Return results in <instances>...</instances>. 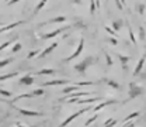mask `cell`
<instances>
[{"label":"cell","instance_id":"cell-1","mask_svg":"<svg viewBox=\"0 0 146 127\" xmlns=\"http://www.w3.org/2000/svg\"><path fill=\"white\" fill-rule=\"evenodd\" d=\"M97 62H98V58H97V56L87 55V56H84V59H82L80 62H77V64L74 65V71L79 73H84L91 65H94V64H97Z\"/></svg>","mask_w":146,"mask_h":127},{"label":"cell","instance_id":"cell-2","mask_svg":"<svg viewBox=\"0 0 146 127\" xmlns=\"http://www.w3.org/2000/svg\"><path fill=\"white\" fill-rule=\"evenodd\" d=\"M128 89H129V91H128V100H133V99H136L138 96H141V95L145 93L143 86H141V85L136 83L135 81H131V82H129V88H128Z\"/></svg>","mask_w":146,"mask_h":127},{"label":"cell","instance_id":"cell-3","mask_svg":"<svg viewBox=\"0 0 146 127\" xmlns=\"http://www.w3.org/2000/svg\"><path fill=\"white\" fill-rule=\"evenodd\" d=\"M90 109H91L90 106H86L84 109H80V110H79V112H76V113H73V114H70V116H69L68 119H65V120H63V122H62V123H60V124H59V126H58V127H66V126H68V124H69V123H70V122H73L74 119H77L79 116H82L83 113H86V112H89V110H90Z\"/></svg>","mask_w":146,"mask_h":127},{"label":"cell","instance_id":"cell-4","mask_svg":"<svg viewBox=\"0 0 146 127\" xmlns=\"http://www.w3.org/2000/svg\"><path fill=\"white\" fill-rule=\"evenodd\" d=\"M83 47H84V37H82L80 40H79V44H77V48L74 50V52H73L72 55H69L68 58H65L63 59V62H70V61H73L76 56H79V55L82 54V51H83Z\"/></svg>","mask_w":146,"mask_h":127},{"label":"cell","instance_id":"cell-5","mask_svg":"<svg viewBox=\"0 0 146 127\" xmlns=\"http://www.w3.org/2000/svg\"><path fill=\"white\" fill-rule=\"evenodd\" d=\"M70 27H72V26H65V27L56 28V30L51 31V33H46V34H39V38H42V40H49V38H54V37H56L58 34H60V33H65V31H68Z\"/></svg>","mask_w":146,"mask_h":127},{"label":"cell","instance_id":"cell-6","mask_svg":"<svg viewBox=\"0 0 146 127\" xmlns=\"http://www.w3.org/2000/svg\"><path fill=\"white\" fill-rule=\"evenodd\" d=\"M17 112L24 114V116H30V117H42L44 113L42 112H35V110H28V109H23V108H17Z\"/></svg>","mask_w":146,"mask_h":127},{"label":"cell","instance_id":"cell-7","mask_svg":"<svg viewBox=\"0 0 146 127\" xmlns=\"http://www.w3.org/2000/svg\"><path fill=\"white\" fill-rule=\"evenodd\" d=\"M117 56H118V59H119V62H121V68H122V71H124V73L128 72V64L131 62V56H127V55H122V54H117Z\"/></svg>","mask_w":146,"mask_h":127},{"label":"cell","instance_id":"cell-8","mask_svg":"<svg viewBox=\"0 0 146 127\" xmlns=\"http://www.w3.org/2000/svg\"><path fill=\"white\" fill-rule=\"evenodd\" d=\"M145 61H146V51L143 52V55L141 56V59L138 61V64H136V67H135V69H133V76H138V75L141 73V71L143 69Z\"/></svg>","mask_w":146,"mask_h":127},{"label":"cell","instance_id":"cell-9","mask_svg":"<svg viewBox=\"0 0 146 127\" xmlns=\"http://www.w3.org/2000/svg\"><path fill=\"white\" fill-rule=\"evenodd\" d=\"M68 83H70V81L68 79H54V81H46L42 85L44 86H58V85H68Z\"/></svg>","mask_w":146,"mask_h":127},{"label":"cell","instance_id":"cell-10","mask_svg":"<svg viewBox=\"0 0 146 127\" xmlns=\"http://www.w3.org/2000/svg\"><path fill=\"white\" fill-rule=\"evenodd\" d=\"M65 21H66V17H65V16H56V17L49 18V20L41 23L39 27H44V26H46V24H55V23H65Z\"/></svg>","mask_w":146,"mask_h":127},{"label":"cell","instance_id":"cell-11","mask_svg":"<svg viewBox=\"0 0 146 127\" xmlns=\"http://www.w3.org/2000/svg\"><path fill=\"white\" fill-rule=\"evenodd\" d=\"M58 45H59L58 42H52V44H51L49 47H46V48H45L44 51H41V52L38 54V58H45V56H48V55L51 54V52L54 51V50L56 48V47H58Z\"/></svg>","mask_w":146,"mask_h":127},{"label":"cell","instance_id":"cell-12","mask_svg":"<svg viewBox=\"0 0 146 127\" xmlns=\"http://www.w3.org/2000/svg\"><path fill=\"white\" fill-rule=\"evenodd\" d=\"M101 82L107 83L110 88H112V89H115V91H121V85H119L118 82H115L114 79H111V78H103Z\"/></svg>","mask_w":146,"mask_h":127},{"label":"cell","instance_id":"cell-13","mask_svg":"<svg viewBox=\"0 0 146 127\" xmlns=\"http://www.w3.org/2000/svg\"><path fill=\"white\" fill-rule=\"evenodd\" d=\"M115 103H117L115 99H108V100H104V102H101L100 105H97L93 110H94V112H100L101 109H104V108H107V106H111V105H115Z\"/></svg>","mask_w":146,"mask_h":127},{"label":"cell","instance_id":"cell-14","mask_svg":"<svg viewBox=\"0 0 146 127\" xmlns=\"http://www.w3.org/2000/svg\"><path fill=\"white\" fill-rule=\"evenodd\" d=\"M18 83L20 85H25V86H30V85H33L34 83V79H33V76H31V73H27V75H24L21 79H18Z\"/></svg>","mask_w":146,"mask_h":127},{"label":"cell","instance_id":"cell-15","mask_svg":"<svg viewBox=\"0 0 146 127\" xmlns=\"http://www.w3.org/2000/svg\"><path fill=\"white\" fill-rule=\"evenodd\" d=\"M23 23H24V21H16V23H11V24H9V26H1V27H0V34L4 33V31H10V30L16 28L17 26L23 24Z\"/></svg>","mask_w":146,"mask_h":127},{"label":"cell","instance_id":"cell-16","mask_svg":"<svg viewBox=\"0 0 146 127\" xmlns=\"http://www.w3.org/2000/svg\"><path fill=\"white\" fill-rule=\"evenodd\" d=\"M103 97H91V99H76L77 105H84V103H93V102H101Z\"/></svg>","mask_w":146,"mask_h":127},{"label":"cell","instance_id":"cell-17","mask_svg":"<svg viewBox=\"0 0 146 127\" xmlns=\"http://www.w3.org/2000/svg\"><path fill=\"white\" fill-rule=\"evenodd\" d=\"M124 27V20H114L112 21V24H111V28L117 33V31H119L121 28Z\"/></svg>","mask_w":146,"mask_h":127},{"label":"cell","instance_id":"cell-18","mask_svg":"<svg viewBox=\"0 0 146 127\" xmlns=\"http://www.w3.org/2000/svg\"><path fill=\"white\" fill-rule=\"evenodd\" d=\"M139 116H141V112H133V113L128 114V116L124 119V120H122V122H124V124H125V123H128V122H132L133 119H136V117H139Z\"/></svg>","mask_w":146,"mask_h":127},{"label":"cell","instance_id":"cell-19","mask_svg":"<svg viewBox=\"0 0 146 127\" xmlns=\"http://www.w3.org/2000/svg\"><path fill=\"white\" fill-rule=\"evenodd\" d=\"M128 26V33H129V38H131V42L133 44V45H136V37H135V34H133V30H132V27L129 26V24H127Z\"/></svg>","mask_w":146,"mask_h":127},{"label":"cell","instance_id":"cell-20","mask_svg":"<svg viewBox=\"0 0 146 127\" xmlns=\"http://www.w3.org/2000/svg\"><path fill=\"white\" fill-rule=\"evenodd\" d=\"M45 4H46V0H42V1H39V3H38V4L35 6V9H34V13H33V16H36V14L41 11V9L45 6Z\"/></svg>","mask_w":146,"mask_h":127},{"label":"cell","instance_id":"cell-21","mask_svg":"<svg viewBox=\"0 0 146 127\" xmlns=\"http://www.w3.org/2000/svg\"><path fill=\"white\" fill-rule=\"evenodd\" d=\"M36 75H52L55 73V69L52 68H44V69H41V71H36Z\"/></svg>","mask_w":146,"mask_h":127},{"label":"cell","instance_id":"cell-22","mask_svg":"<svg viewBox=\"0 0 146 127\" xmlns=\"http://www.w3.org/2000/svg\"><path fill=\"white\" fill-rule=\"evenodd\" d=\"M79 89V86H76V85H70V86H68V88H65L62 93L63 95H69V93H73V91H77Z\"/></svg>","mask_w":146,"mask_h":127},{"label":"cell","instance_id":"cell-23","mask_svg":"<svg viewBox=\"0 0 146 127\" xmlns=\"http://www.w3.org/2000/svg\"><path fill=\"white\" fill-rule=\"evenodd\" d=\"M18 75V71L17 72H10V73H6V75H0V82L1 81H6V79H10V78H14Z\"/></svg>","mask_w":146,"mask_h":127},{"label":"cell","instance_id":"cell-24","mask_svg":"<svg viewBox=\"0 0 146 127\" xmlns=\"http://www.w3.org/2000/svg\"><path fill=\"white\" fill-rule=\"evenodd\" d=\"M138 36H139V40H141V41H143V40H145V37H146L145 28H143L142 26H139V28H138Z\"/></svg>","mask_w":146,"mask_h":127},{"label":"cell","instance_id":"cell-25","mask_svg":"<svg viewBox=\"0 0 146 127\" xmlns=\"http://www.w3.org/2000/svg\"><path fill=\"white\" fill-rule=\"evenodd\" d=\"M118 122L115 120V119H108V120H106V123H104V127H114L117 124Z\"/></svg>","mask_w":146,"mask_h":127},{"label":"cell","instance_id":"cell-26","mask_svg":"<svg viewBox=\"0 0 146 127\" xmlns=\"http://www.w3.org/2000/svg\"><path fill=\"white\" fill-rule=\"evenodd\" d=\"M13 41H14V40H9V41H6V42L0 44V51H3V50H6L9 45H11V44H13Z\"/></svg>","mask_w":146,"mask_h":127},{"label":"cell","instance_id":"cell-27","mask_svg":"<svg viewBox=\"0 0 146 127\" xmlns=\"http://www.w3.org/2000/svg\"><path fill=\"white\" fill-rule=\"evenodd\" d=\"M31 93H33L34 96H42V95L45 93V91H44L42 88H38V89H34V91L31 92Z\"/></svg>","mask_w":146,"mask_h":127},{"label":"cell","instance_id":"cell-28","mask_svg":"<svg viewBox=\"0 0 146 127\" xmlns=\"http://www.w3.org/2000/svg\"><path fill=\"white\" fill-rule=\"evenodd\" d=\"M138 13L141 16L145 13V3H138Z\"/></svg>","mask_w":146,"mask_h":127},{"label":"cell","instance_id":"cell-29","mask_svg":"<svg viewBox=\"0 0 146 127\" xmlns=\"http://www.w3.org/2000/svg\"><path fill=\"white\" fill-rule=\"evenodd\" d=\"M98 116H100V114H94V116H91V117L87 120V122H86V123H84V124H86V126H90L93 122H96V120L98 119Z\"/></svg>","mask_w":146,"mask_h":127},{"label":"cell","instance_id":"cell-30","mask_svg":"<svg viewBox=\"0 0 146 127\" xmlns=\"http://www.w3.org/2000/svg\"><path fill=\"white\" fill-rule=\"evenodd\" d=\"M21 48H23V45H21L20 42H16V44L13 45V48H11V51H13V52L16 54V52H18V51H20Z\"/></svg>","mask_w":146,"mask_h":127},{"label":"cell","instance_id":"cell-31","mask_svg":"<svg viewBox=\"0 0 146 127\" xmlns=\"http://www.w3.org/2000/svg\"><path fill=\"white\" fill-rule=\"evenodd\" d=\"M39 52H41L39 50H34V51H30V52H28V55H27V58H28V59H31V58H34V56H35V55H38Z\"/></svg>","mask_w":146,"mask_h":127},{"label":"cell","instance_id":"cell-32","mask_svg":"<svg viewBox=\"0 0 146 127\" xmlns=\"http://www.w3.org/2000/svg\"><path fill=\"white\" fill-rule=\"evenodd\" d=\"M11 61H13V58H9V59H3V61H0V68H3V67L9 65Z\"/></svg>","mask_w":146,"mask_h":127},{"label":"cell","instance_id":"cell-33","mask_svg":"<svg viewBox=\"0 0 146 127\" xmlns=\"http://www.w3.org/2000/svg\"><path fill=\"white\" fill-rule=\"evenodd\" d=\"M0 95L4 96V97H10L11 96V92L10 91H4V89H0Z\"/></svg>","mask_w":146,"mask_h":127},{"label":"cell","instance_id":"cell-34","mask_svg":"<svg viewBox=\"0 0 146 127\" xmlns=\"http://www.w3.org/2000/svg\"><path fill=\"white\" fill-rule=\"evenodd\" d=\"M104 55H106V59H107V64H108V67H112V59H111V56L107 51H104Z\"/></svg>","mask_w":146,"mask_h":127},{"label":"cell","instance_id":"cell-35","mask_svg":"<svg viewBox=\"0 0 146 127\" xmlns=\"http://www.w3.org/2000/svg\"><path fill=\"white\" fill-rule=\"evenodd\" d=\"M94 13H96V3L91 0L90 1V14L91 16H94Z\"/></svg>","mask_w":146,"mask_h":127},{"label":"cell","instance_id":"cell-36","mask_svg":"<svg viewBox=\"0 0 146 127\" xmlns=\"http://www.w3.org/2000/svg\"><path fill=\"white\" fill-rule=\"evenodd\" d=\"M107 41H108V42H111L112 45H118V41H117V38H114V37H110V38H107Z\"/></svg>","mask_w":146,"mask_h":127},{"label":"cell","instance_id":"cell-37","mask_svg":"<svg viewBox=\"0 0 146 127\" xmlns=\"http://www.w3.org/2000/svg\"><path fill=\"white\" fill-rule=\"evenodd\" d=\"M115 6H117L119 10H122V9H124V3H122V1H119V0H115Z\"/></svg>","mask_w":146,"mask_h":127},{"label":"cell","instance_id":"cell-38","mask_svg":"<svg viewBox=\"0 0 146 127\" xmlns=\"http://www.w3.org/2000/svg\"><path fill=\"white\" fill-rule=\"evenodd\" d=\"M104 28H106V31H107L108 34H111V36H117V34H115V31H114V30H112L111 27H107V26H106Z\"/></svg>","mask_w":146,"mask_h":127},{"label":"cell","instance_id":"cell-39","mask_svg":"<svg viewBox=\"0 0 146 127\" xmlns=\"http://www.w3.org/2000/svg\"><path fill=\"white\" fill-rule=\"evenodd\" d=\"M124 127H135V123L133 122H128V123L124 124Z\"/></svg>","mask_w":146,"mask_h":127},{"label":"cell","instance_id":"cell-40","mask_svg":"<svg viewBox=\"0 0 146 127\" xmlns=\"http://www.w3.org/2000/svg\"><path fill=\"white\" fill-rule=\"evenodd\" d=\"M14 3H17V0H13V1H10V3H7L9 6H11V4H14Z\"/></svg>","mask_w":146,"mask_h":127},{"label":"cell","instance_id":"cell-41","mask_svg":"<svg viewBox=\"0 0 146 127\" xmlns=\"http://www.w3.org/2000/svg\"><path fill=\"white\" fill-rule=\"evenodd\" d=\"M17 127H25L24 124H21V123H17Z\"/></svg>","mask_w":146,"mask_h":127}]
</instances>
